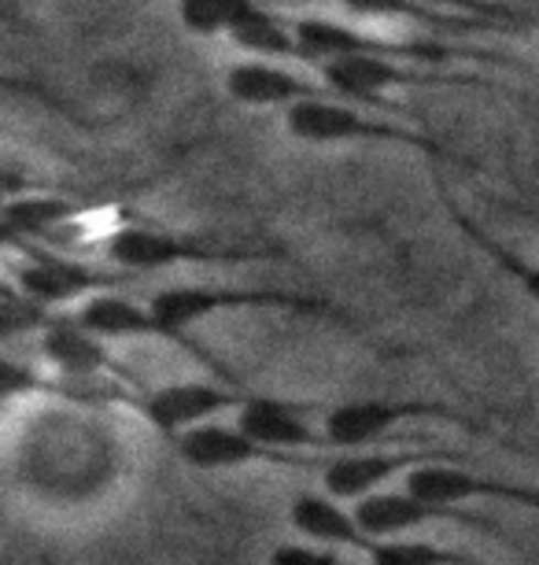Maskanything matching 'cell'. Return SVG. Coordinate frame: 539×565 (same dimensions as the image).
Masks as SVG:
<instances>
[{"label":"cell","instance_id":"30bf717a","mask_svg":"<svg viewBox=\"0 0 539 565\" xmlns=\"http://www.w3.org/2000/svg\"><path fill=\"white\" fill-rule=\"evenodd\" d=\"M248 392L234 385H211V381H177V385H163L144 392V403L137 414H144L155 433L174 440L177 433L193 429L200 422H211L226 411H237Z\"/></svg>","mask_w":539,"mask_h":565},{"label":"cell","instance_id":"44dd1931","mask_svg":"<svg viewBox=\"0 0 539 565\" xmlns=\"http://www.w3.org/2000/svg\"><path fill=\"white\" fill-rule=\"evenodd\" d=\"M259 0H177V19L196 38H229Z\"/></svg>","mask_w":539,"mask_h":565},{"label":"cell","instance_id":"cb8c5ba5","mask_svg":"<svg viewBox=\"0 0 539 565\" xmlns=\"http://www.w3.org/2000/svg\"><path fill=\"white\" fill-rule=\"evenodd\" d=\"M52 388H56V381L45 377V373H37L19 359L0 355V403L19 396H52Z\"/></svg>","mask_w":539,"mask_h":565},{"label":"cell","instance_id":"d6986e66","mask_svg":"<svg viewBox=\"0 0 539 565\" xmlns=\"http://www.w3.org/2000/svg\"><path fill=\"white\" fill-rule=\"evenodd\" d=\"M443 204H448V215H451V222L454 226H459L462 233H466V241H473L477 244V248L488 255V259L499 266V270L510 277V281L517 285V289H521L528 300H532L536 307H539V266L536 263H528V259H521V255H517L514 248H506L503 241H495L488 230L484 226H477V222H473L466 211H462L459 204H454L451 196H443Z\"/></svg>","mask_w":539,"mask_h":565},{"label":"cell","instance_id":"603a6c76","mask_svg":"<svg viewBox=\"0 0 539 565\" xmlns=\"http://www.w3.org/2000/svg\"><path fill=\"white\" fill-rule=\"evenodd\" d=\"M374 565H462L470 562L466 554L443 551L436 543H388V540H374L363 551Z\"/></svg>","mask_w":539,"mask_h":565},{"label":"cell","instance_id":"ac0fdd59","mask_svg":"<svg viewBox=\"0 0 539 565\" xmlns=\"http://www.w3.org/2000/svg\"><path fill=\"white\" fill-rule=\"evenodd\" d=\"M86 211V204L71 196H56V193H15L12 200L0 204V218L8 222L15 233H23L26 241H45L52 237L60 226H67Z\"/></svg>","mask_w":539,"mask_h":565},{"label":"cell","instance_id":"5bb4252c","mask_svg":"<svg viewBox=\"0 0 539 565\" xmlns=\"http://www.w3.org/2000/svg\"><path fill=\"white\" fill-rule=\"evenodd\" d=\"M226 93L240 108H292L303 100L333 97L330 85L306 82L278 60H251L226 71Z\"/></svg>","mask_w":539,"mask_h":565},{"label":"cell","instance_id":"83f0119b","mask_svg":"<svg viewBox=\"0 0 539 565\" xmlns=\"http://www.w3.org/2000/svg\"><path fill=\"white\" fill-rule=\"evenodd\" d=\"M23 189H26L23 170H15L12 163H4V159H0V204H4V200H12L15 193H23Z\"/></svg>","mask_w":539,"mask_h":565},{"label":"cell","instance_id":"52a82bcc","mask_svg":"<svg viewBox=\"0 0 539 565\" xmlns=\"http://www.w3.org/2000/svg\"><path fill=\"white\" fill-rule=\"evenodd\" d=\"M74 318H78L86 329H93V333H100L104 340H163V344H177L193 359H204L211 370L222 373V377H229V370L222 366L207 348H200L193 337L174 333V329L166 326L148 303L126 300V296H119L115 289L86 296V300L78 303V311H74Z\"/></svg>","mask_w":539,"mask_h":565},{"label":"cell","instance_id":"7402d4cb","mask_svg":"<svg viewBox=\"0 0 539 565\" xmlns=\"http://www.w3.org/2000/svg\"><path fill=\"white\" fill-rule=\"evenodd\" d=\"M52 322V307L30 300L23 289H0V344L41 333Z\"/></svg>","mask_w":539,"mask_h":565},{"label":"cell","instance_id":"ba28073f","mask_svg":"<svg viewBox=\"0 0 539 565\" xmlns=\"http://www.w3.org/2000/svg\"><path fill=\"white\" fill-rule=\"evenodd\" d=\"M403 488H410L421 499L432 503H473V499H499V503H514L539 514V488L536 484H517V481H499V477H484L473 469L451 466L448 458H429L418 462L414 469L403 473Z\"/></svg>","mask_w":539,"mask_h":565},{"label":"cell","instance_id":"ffe728a7","mask_svg":"<svg viewBox=\"0 0 539 565\" xmlns=\"http://www.w3.org/2000/svg\"><path fill=\"white\" fill-rule=\"evenodd\" d=\"M229 41L259 60H306L300 41H295V30L278 12H270L262 4L229 34Z\"/></svg>","mask_w":539,"mask_h":565},{"label":"cell","instance_id":"277c9868","mask_svg":"<svg viewBox=\"0 0 539 565\" xmlns=\"http://www.w3.org/2000/svg\"><path fill=\"white\" fill-rule=\"evenodd\" d=\"M322 82L330 85L336 97L355 104H380L388 89H403V85H484L473 74H451L436 71L429 63H407L392 56H374V52H352V56H336L319 63Z\"/></svg>","mask_w":539,"mask_h":565},{"label":"cell","instance_id":"e0dca14e","mask_svg":"<svg viewBox=\"0 0 539 565\" xmlns=\"http://www.w3.org/2000/svg\"><path fill=\"white\" fill-rule=\"evenodd\" d=\"M336 4L358 19H407V23L443 30V34H488V30H506L499 23H488V19L436 12V8H425V4H418V0H336Z\"/></svg>","mask_w":539,"mask_h":565},{"label":"cell","instance_id":"3957f363","mask_svg":"<svg viewBox=\"0 0 539 565\" xmlns=\"http://www.w3.org/2000/svg\"><path fill=\"white\" fill-rule=\"evenodd\" d=\"M104 255L111 266L126 274H152L166 270V266L185 263H267L284 259L273 248H245V244H215L185 237V233H166L152 226H122L104 241Z\"/></svg>","mask_w":539,"mask_h":565},{"label":"cell","instance_id":"7c38bea8","mask_svg":"<svg viewBox=\"0 0 539 565\" xmlns=\"http://www.w3.org/2000/svg\"><path fill=\"white\" fill-rule=\"evenodd\" d=\"M174 451L185 466L204 469V473H218V469H245L259 462L273 466H292L295 458L278 455L270 447H262L256 436H248L240 425H207L200 422L193 429L174 436Z\"/></svg>","mask_w":539,"mask_h":565},{"label":"cell","instance_id":"5b68a950","mask_svg":"<svg viewBox=\"0 0 539 565\" xmlns=\"http://www.w3.org/2000/svg\"><path fill=\"white\" fill-rule=\"evenodd\" d=\"M407 422H462L473 425L466 414L432 399H347L322 414V433L336 451H363L396 425Z\"/></svg>","mask_w":539,"mask_h":565},{"label":"cell","instance_id":"8992f818","mask_svg":"<svg viewBox=\"0 0 539 565\" xmlns=\"http://www.w3.org/2000/svg\"><path fill=\"white\" fill-rule=\"evenodd\" d=\"M122 274L100 270V266H89V263L71 259V255H56V252H26V259L12 266L15 289H23L30 300H37L45 307L82 303L86 296L119 289V285L130 281V277H122Z\"/></svg>","mask_w":539,"mask_h":565},{"label":"cell","instance_id":"484cf974","mask_svg":"<svg viewBox=\"0 0 539 565\" xmlns=\"http://www.w3.org/2000/svg\"><path fill=\"white\" fill-rule=\"evenodd\" d=\"M0 93H15V97H30V100L45 104L48 111H60V115H67V119H74V122H82V115L74 111L71 104L60 97V93H52L48 85H41V82H34V78H15V74H4V71H0Z\"/></svg>","mask_w":539,"mask_h":565},{"label":"cell","instance_id":"d4e9b609","mask_svg":"<svg viewBox=\"0 0 539 565\" xmlns=\"http://www.w3.org/2000/svg\"><path fill=\"white\" fill-rule=\"evenodd\" d=\"M425 8H436V12H454V15H473V19H488V23H499L506 30L521 26V15L514 8L499 4V0H418Z\"/></svg>","mask_w":539,"mask_h":565},{"label":"cell","instance_id":"7a4b0ae2","mask_svg":"<svg viewBox=\"0 0 539 565\" xmlns=\"http://www.w3.org/2000/svg\"><path fill=\"white\" fill-rule=\"evenodd\" d=\"M284 126L295 141L306 145H403L429 159H448L451 152L443 148L436 137L425 130H410V126L374 119V115L358 111L355 100L344 97H322V100H303L292 104L284 111Z\"/></svg>","mask_w":539,"mask_h":565},{"label":"cell","instance_id":"2e32d148","mask_svg":"<svg viewBox=\"0 0 539 565\" xmlns=\"http://www.w3.org/2000/svg\"><path fill=\"white\" fill-rule=\"evenodd\" d=\"M341 503L344 499H336V495H300L289 507V521L303 540L325 543V547L366 551L374 540H369L363 525H358L355 510H347Z\"/></svg>","mask_w":539,"mask_h":565},{"label":"cell","instance_id":"4316f807","mask_svg":"<svg viewBox=\"0 0 539 565\" xmlns=\"http://www.w3.org/2000/svg\"><path fill=\"white\" fill-rule=\"evenodd\" d=\"M333 551H325V543H281L278 551L270 554V565H336Z\"/></svg>","mask_w":539,"mask_h":565},{"label":"cell","instance_id":"8fae6325","mask_svg":"<svg viewBox=\"0 0 539 565\" xmlns=\"http://www.w3.org/2000/svg\"><path fill=\"white\" fill-rule=\"evenodd\" d=\"M311 403H295V399H278V396H245V403L237 407V425L248 436H256L262 447L278 455H289L300 462L295 451H322L330 447L322 433V422L314 425L306 418Z\"/></svg>","mask_w":539,"mask_h":565},{"label":"cell","instance_id":"6da1fadb","mask_svg":"<svg viewBox=\"0 0 539 565\" xmlns=\"http://www.w3.org/2000/svg\"><path fill=\"white\" fill-rule=\"evenodd\" d=\"M155 315L163 318L174 333L188 337V329L196 322H207L215 315H237V311H292L319 318V322H333L344 329H355V318L344 315L341 307L322 300L311 292H292V289H245V285H174L148 300Z\"/></svg>","mask_w":539,"mask_h":565},{"label":"cell","instance_id":"9a60e30c","mask_svg":"<svg viewBox=\"0 0 539 565\" xmlns=\"http://www.w3.org/2000/svg\"><path fill=\"white\" fill-rule=\"evenodd\" d=\"M429 458H448V455L418 451V447H410V451H369V455L352 451V455H336L322 469V484H325V492H330V495L355 503V499H363L369 492H377V488L392 484L396 477H403L407 469H414L418 462H429Z\"/></svg>","mask_w":539,"mask_h":565},{"label":"cell","instance_id":"9c48e42d","mask_svg":"<svg viewBox=\"0 0 539 565\" xmlns=\"http://www.w3.org/2000/svg\"><path fill=\"white\" fill-rule=\"evenodd\" d=\"M352 510L369 540H396V536H403V532H414L421 525H436V521H454V525H470L481 532H499L492 521L462 514V510L451 503L421 499L410 492V488H403V492H385V488H377V492L355 499Z\"/></svg>","mask_w":539,"mask_h":565},{"label":"cell","instance_id":"4fadbf2b","mask_svg":"<svg viewBox=\"0 0 539 565\" xmlns=\"http://www.w3.org/2000/svg\"><path fill=\"white\" fill-rule=\"evenodd\" d=\"M41 355L56 373L67 377H93V373H108V377H126L133 385L141 381L122 366L119 359L108 351V340L100 333H93L78 322L74 315H52V322L41 329Z\"/></svg>","mask_w":539,"mask_h":565}]
</instances>
